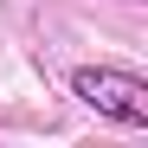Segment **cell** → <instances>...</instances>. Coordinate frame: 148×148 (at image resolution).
I'll return each instance as SVG.
<instances>
[{"instance_id":"6da1fadb","label":"cell","mask_w":148,"mask_h":148,"mask_svg":"<svg viewBox=\"0 0 148 148\" xmlns=\"http://www.w3.org/2000/svg\"><path fill=\"white\" fill-rule=\"evenodd\" d=\"M71 97L84 110L122 122V129H148V77L122 64H77L71 71Z\"/></svg>"}]
</instances>
